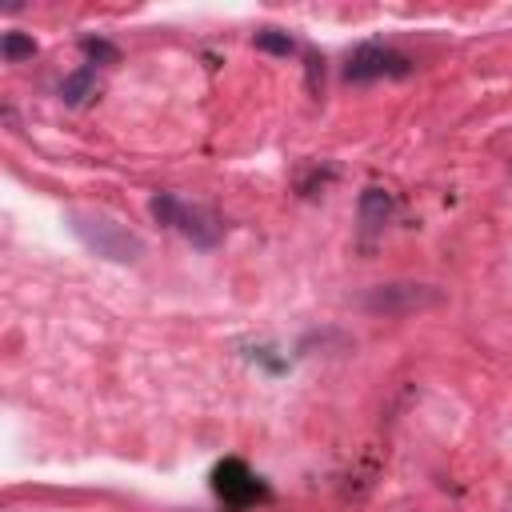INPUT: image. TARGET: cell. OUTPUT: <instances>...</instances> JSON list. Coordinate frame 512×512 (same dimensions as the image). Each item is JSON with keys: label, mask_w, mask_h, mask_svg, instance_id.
Wrapping results in <instances>:
<instances>
[{"label": "cell", "mask_w": 512, "mask_h": 512, "mask_svg": "<svg viewBox=\"0 0 512 512\" xmlns=\"http://www.w3.org/2000/svg\"><path fill=\"white\" fill-rule=\"evenodd\" d=\"M72 232L96 252V256H108L116 264H136L144 256V244L132 228H124L120 220L104 216V212H72Z\"/></svg>", "instance_id": "6da1fadb"}, {"label": "cell", "mask_w": 512, "mask_h": 512, "mask_svg": "<svg viewBox=\"0 0 512 512\" xmlns=\"http://www.w3.org/2000/svg\"><path fill=\"white\" fill-rule=\"evenodd\" d=\"M440 300V292L432 284H380L368 292V312H384V316H408L420 308H432Z\"/></svg>", "instance_id": "7a4b0ae2"}, {"label": "cell", "mask_w": 512, "mask_h": 512, "mask_svg": "<svg viewBox=\"0 0 512 512\" xmlns=\"http://www.w3.org/2000/svg\"><path fill=\"white\" fill-rule=\"evenodd\" d=\"M404 72H408V60L400 52H392V48H380V44L356 48L352 60H348V68H344V76L356 80V84L380 80V76H404Z\"/></svg>", "instance_id": "3957f363"}, {"label": "cell", "mask_w": 512, "mask_h": 512, "mask_svg": "<svg viewBox=\"0 0 512 512\" xmlns=\"http://www.w3.org/2000/svg\"><path fill=\"white\" fill-rule=\"evenodd\" d=\"M212 488H216V496L224 500V504H252L256 496H264V484L248 472V464L244 460H224V464H216V472H212Z\"/></svg>", "instance_id": "277c9868"}, {"label": "cell", "mask_w": 512, "mask_h": 512, "mask_svg": "<svg viewBox=\"0 0 512 512\" xmlns=\"http://www.w3.org/2000/svg\"><path fill=\"white\" fill-rule=\"evenodd\" d=\"M176 228H180L192 244H200V248H212V244L220 240V232H224V224L216 220V212L204 208V204H180Z\"/></svg>", "instance_id": "5b68a950"}, {"label": "cell", "mask_w": 512, "mask_h": 512, "mask_svg": "<svg viewBox=\"0 0 512 512\" xmlns=\"http://www.w3.org/2000/svg\"><path fill=\"white\" fill-rule=\"evenodd\" d=\"M392 192H384V188H364L360 192V204H356V212H360V228L364 232H380L388 220H392Z\"/></svg>", "instance_id": "8992f818"}, {"label": "cell", "mask_w": 512, "mask_h": 512, "mask_svg": "<svg viewBox=\"0 0 512 512\" xmlns=\"http://www.w3.org/2000/svg\"><path fill=\"white\" fill-rule=\"evenodd\" d=\"M92 96H96V72H92V68H76L72 76H64L60 100H64L68 108H80V104H88Z\"/></svg>", "instance_id": "52a82bcc"}, {"label": "cell", "mask_w": 512, "mask_h": 512, "mask_svg": "<svg viewBox=\"0 0 512 512\" xmlns=\"http://www.w3.org/2000/svg\"><path fill=\"white\" fill-rule=\"evenodd\" d=\"M0 52H4V60H8V64L28 60V56H36V40H32V36H24V32H4Z\"/></svg>", "instance_id": "ba28073f"}, {"label": "cell", "mask_w": 512, "mask_h": 512, "mask_svg": "<svg viewBox=\"0 0 512 512\" xmlns=\"http://www.w3.org/2000/svg\"><path fill=\"white\" fill-rule=\"evenodd\" d=\"M252 44L260 48V52H276V56H292V36L288 32H276V28H264V32H256L252 36Z\"/></svg>", "instance_id": "9c48e42d"}, {"label": "cell", "mask_w": 512, "mask_h": 512, "mask_svg": "<svg viewBox=\"0 0 512 512\" xmlns=\"http://www.w3.org/2000/svg\"><path fill=\"white\" fill-rule=\"evenodd\" d=\"M148 208H152L156 224H168V228H176V212H180V200H176L172 192H156Z\"/></svg>", "instance_id": "30bf717a"}, {"label": "cell", "mask_w": 512, "mask_h": 512, "mask_svg": "<svg viewBox=\"0 0 512 512\" xmlns=\"http://www.w3.org/2000/svg\"><path fill=\"white\" fill-rule=\"evenodd\" d=\"M84 52H88L92 60H116V48L104 44V40H84Z\"/></svg>", "instance_id": "8fae6325"}]
</instances>
